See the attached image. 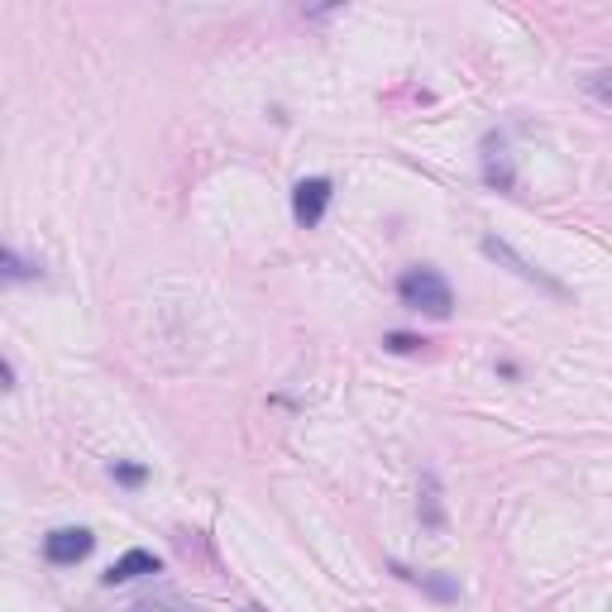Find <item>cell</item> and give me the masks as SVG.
Wrapping results in <instances>:
<instances>
[{
	"instance_id": "cell-6",
	"label": "cell",
	"mask_w": 612,
	"mask_h": 612,
	"mask_svg": "<svg viewBox=\"0 0 612 612\" xmlns=\"http://www.w3.org/2000/svg\"><path fill=\"white\" fill-rule=\"evenodd\" d=\"M39 263H29L24 254H15V249H5L0 244V287H15V283H39Z\"/></svg>"
},
{
	"instance_id": "cell-3",
	"label": "cell",
	"mask_w": 612,
	"mask_h": 612,
	"mask_svg": "<svg viewBox=\"0 0 612 612\" xmlns=\"http://www.w3.org/2000/svg\"><path fill=\"white\" fill-rule=\"evenodd\" d=\"M91 546H96V536L87 526H58L44 536V560L48 565H77L91 555Z\"/></svg>"
},
{
	"instance_id": "cell-5",
	"label": "cell",
	"mask_w": 612,
	"mask_h": 612,
	"mask_svg": "<svg viewBox=\"0 0 612 612\" xmlns=\"http://www.w3.org/2000/svg\"><path fill=\"white\" fill-rule=\"evenodd\" d=\"M163 560L153 555V550H125L115 565L106 569V584H130V579H144V574H158Z\"/></svg>"
},
{
	"instance_id": "cell-14",
	"label": "cell",
	"mask_w": 612,
	"mask_h": 612,
	"mask_svg": "<svg viewBox=\"0 0 612 612\" xmlns=\"http://www.w3.org/2000/svg\"><path fill=\"white\" fill-rule=\"evenodd\" d=\"M0 388H15V373H10V364L0 359Z\"/></svg>"
},
{
	"instance_id": "cell-2",
	"label": "cell",
	"mask_w": 612,
	"mask_h": 612,
	"mask_svg": "<svg viewBox=\"0 0 612 612\" xmlns=\"http://www.w3.org/2000/svg\"><path fill=\"white\" fill-rule=\"evenodd\" d=\"M330 197H335V182H330V177H302V182L292 187V220H297L302 230H316V225L326 220Z\"/></svg>"
},
{
	"instance_id": "cell-7",
	"label": "cell",
	"mask_w": 612,
	"mask_h": 612,
	"mask_svg": "<svg viewBox=\"0 0 612 612\" xmlns=\"http://www.w3.org/2000/svg\"><path fill=\"white\" fill-rule=\"evenodd\" d=\"M483 177L488 182H498V187H512L517 177H512V163H507V153H503V139H488V153H483Z\"/></svg>"
},
{
	"instance_id": "cell-11",
	"label": "cell",
	"mask_w": 612,
	"mask_h": 612,
	"mask_svg": "<svg viewBox=\"0 0 612 612\" xmlns=\"http://www.w3.org/2000/svg\"><path fill=\"white\" fill-rule=\"evenodd\" d=\"M383 345H388L393 354H416L421 345H426V340H416V335H402V330H393V335H383Z\"/></svg>"
},
{
	"instance_id": "cell-1",
	"label": "cell",
	"mask_w": 612,
	"mask_h": 612,
	"mask_svg": "<svg viewBox=\"0 0 612 612\" xmlns=\"http://www.w3.org/2000/svg\"><path fill=\"white\" fill-rule=\"evenodd\" d=\"M397 297H402V306L426 311V316H436V321H445V316L455 311V292L445 283V273L426 268V263H416V268H407V273L397 278Z\"/></svg>"
},
{
	"instance_id": "cell-12",
	"label": "cell",
	"mask_w": 612,
	"mask_h": 612,
	"mask_svg": "<svg viewBox=\"0 0 612 612\" xmlns=\"http://www.w3.org/2000/svg\"><path fill=\"white\" fill-rule=\"evenodd\" d=\"M110 474H115L120 483H144L149 469H144V464H110Z\"/></svg>"
},
{
	"instance_id": "cell-8",
	"label": "cell",
	"mask_w": 612,
	"mask_h": 612,
	"mask_svg": "<svg viewBox=\"0 0 612 612\" xmlns=\"http://www.w3.org/2000/svg\"><path fill=\"white\" fill-rule=\"evenodd\" d=\"M421 522L431 526V531H440V526H445V512H440V483H436V474H421Z\"/></svg>"
},
{
	"instance_id": "cell-13",
	"label": "cell",
	"mask_w": 612,
	"mask_h": 612,
	"mask_svg": "<svg viewBox=\"0 0 612 612\" xmlns=\"http://www.w3.org/2000/svg\"><path fill=\"white\" fill-rule=\"evenodd\" d=\"M593 96L608 106V72H593Z\"/></svg>"
},
{
	"instance_id": "cell-9",
	"label": "cell",
	"mask_w": 612,
	"mask_h": 612,
	"mask_svg": "<svg viewBox=\"0 0 612 612\" xmlns=\"http://www.w3.org/2000/svg\"><path fill=\"white\" fill-rule=\"evenodd\" d=\"M402 579H412V584H421L426 593H436V598H459V584L455 579H445V574H412V569H402V565H393Z\"/></svg>"
},
{
	"instance_id": "cell-4",
	"label": "cell",
	"mask_w": 612,
	"mask_h": 612,
	"mask_svg": "<svg viewBox=\"0 0 612 612\" xmlns=\"http://www.w3.org/2000/svg\"><path fill=\"white\" fill-rule=\"evenodd\" d=\"M483 254H488V259H498V263H507V268H512L522 283H536V287H546V292H555V297H565V283H555L550 273H541L536 263L522 259V254H517L507 240H498V235H488V240H483Z\"/></svg>"
},
{
	"instance_id": "cell-10",
	"label": "cell",
	"mask_w": 612,
	"mask_h": 612,
	"mask_svg": "<svg viewBox=\"0 0 612 612\" xmlns=\"http://www.w3.org/2000/svg\"><path fill=\"white\" fill-rule=\"evenodd\" d=\"M125 612H201V608H192V603H177V598H139L134 608H125Z\"/></svg>"
}]
</instances>
